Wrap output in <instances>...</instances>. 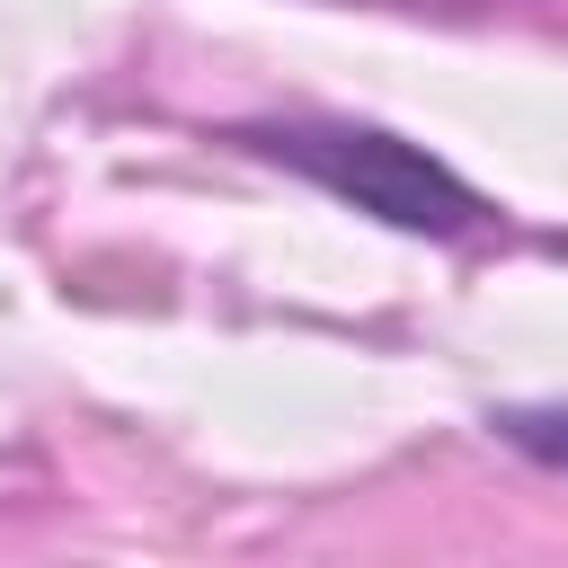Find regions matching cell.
Masks as SVG:
<instances>
[{"instance_id": "1", "label": "cell", "mask_w": 568, "mask_h": 568, "mask_svg": "<svg viewBox=\"0 0 568 568\" xmlns=\"http://www.w3.org/2000/svg\"><path fill=\"white\" fill-rule=\"evenodd\" d=\"M257 151L293 160L302 178H320L328 195L399 222V231H470L479 222V195L462 178H444L417 142L382 133V124H257L248 133Z\"/></svg>"}, {"instance_id": "2", "label": "cell", "mask_w": 568, "mask_h": 568, "mask_svg": "<svg viewBox=\"0 0 568 568\" xmlns=\"http://www.w3.org/2000/svg\"><path fill=\"white\" fill-rule=\"evenodd\" d=\"M497 426H506V444H524V453H541V462L568 470V408H506Z\"/></svg>"}]
</instances>
